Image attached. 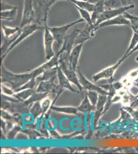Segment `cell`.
I'll list each match as a JSON object with an SVG mask.
<instances>
[{"instance_id": "obj_36", "label": "cell", "mask_w": 138, "mask_h": 154, "mask_svg": "<svg viewBox=\"0 0 138 154\" xmlns=\"http://www.w3.org/2000/svg\"><path fill=\"white\" fill-rule=\"evenodd\" d=\"M131 22V27L132 29L135 33H137L138 35V20L136 19H130Z\"/></svg>"}, {"instance_id": "obj_27", "label": "cell", "mask_w": 138, "mask_h": 154, "mask_svg": "<svg viewBox=\"0 0 138 154\" xmlns=\"http://www.w3.org/2000/svg\"><path fill=\"white\" fill-rule=\"evenodd\" d=\"M104 5L107 9H117L124 7L121 0H104Z\"/></svg>"}, {"instance_id": "obj_15", "label": "cell", "mask_w": 138, "mask_h": 154, "mask_svg": "<svg viewBox=\"0 0 138 154\" xmlns=\"http://www.w3.org/2000/svg\"><path fill=\"white\" fill-rule=\"evenodd\" d=\"M83 45H84L83 43L76 45L70 54L69 59V67L70 68L73 69V70H76V69L78 67L79 59L82 51Z\"/></svg>"}, {"instance_id": "obj_17", "label": "cell", "mask_w": 138, "mask_h": 154, "mask_svg": "<svg viewBox=\"0 0 138 154\" xmlns=\"http://www.w3.org/2000/svg\"><path fill=\"white\" fill-rule=\"evenodd\" d=\"M57 78L59 82V85L64 89H67L73 93H80V91L74 89L70 84V82L63 73L59 65L57 66Z\"/></svg>"}, {"instance_id": "obj_40", "label": "cell", "mask_w": 138, "mask_h": 154, "mask_svg": "<svg viewBox=\"0 0 138 154\" xmlns=\"http://www.w3.org/2000/svg\"><path fill=\"white\" fill-rule=\"evenodd\" d=\"M123 15H124V17H125V18H127L128 19H133L138 20V17L133 16V15H131V14H128L127 12H125L124 14H123Z\"/></svg>"}, {"instance_id": "obj_35", "label": "cell", "mask_w": 138, "mask_h": 154, "mask_svg": "<svg viewBox=\"0 0 138 154\" xmlns=\"http://www.w3.org/2000/svg\"><path fill=\"white\" fill-rule=\"evenodd\" d=\"M21 128L19 126H15L12 130L9 132L7 135V138L9 139H12L14 138V136L17 135L18 132L21 130Z\"/></svg>"}, {"instance_id": "obj_25", "label": "cell", "mask_w": 138, "mask_h": 154, "mask_svg": "<svg viewBox=\"0 0 138 154\" xmlns=\"http://www.w3.org/2000/svg\"><path fill=\"white\" fill-rule=\"evenodd\" d=\"M48 95L49 94L47 93H38L35 91L32 96L28 98L27 100L23 102V103L25 105L30 106L36 102L40 101V100L46 98Z\"/></svg>"}, {"instance_id": "obj_41", "label": "cell", "mask_w": 138, "mask_h": 154, "mask_svg": "<svg viewBox=\"0 0 138 154\" xmlns=\"http://www.w3.org/2000/svg\"><path fill=\"white\" fill-rule=\"evenodd\" d=\"M138 51V44H136V46L135 47V48L133 49V50H132V51H130V52L128 54L127 56L126 57V59H127L128 57L130 56L131 54H133V53H135V52H136V51Z\"/></svg>"}, {"instance_id": "obj_45", "label": "cell", "mask_w": 138, "mask_h": 154, "mask_svg": "<svg viewBox=\"0 0 138 154\" xmlns=\"http://www.w3.org/2000/svg\"><path fill=\"white\" fill-rule=\"evenodd\" d=\"M136 98H138V95H137V96H136Z\"/></svg>"}, {"instance_id": "obj_33", "label": "cell", "mask_w": 138, "mask_h": 154, "mask_svg": "<svg viewBox=\"0 0 138 154\" xmlns=\"http://www.w3.org/2000/svg\"><path fill=\"white\" fill-rule=\"evenodd\" d=\"M51 102V99L50 98L46 99V100L43 102V103L41 104L43 112H42V114L41 115V118L44 115L46 114V112H47V110L49 109L50 107H51V104H52Z\"/></svg>"}, {"instance_id": "obj_18", "label": "cell", "mask_w": 138, "mask_h": 154, "mask_svg": "<svg viewBox=\"0 0 138 154\" xmlns=\"http://www.w3.org/2000/svg\"><path fill=\"white\" fill-rule=\"evenodd\" d=\"M95 6L94 10L92 12V21L93 24H95L100 16L105 11L104 0H96L95 2Z\"/></svg>"}, {"instance_id": "obj_2", "label": "cell", "mask_w": 138, "mask_h": 154, "mask_svg": "<svg viewBox=\"0 0 138 154\" xmlns=\"http://www.w3.org/2000/svg\"><path fill=\"white\" fill-rule=\"evenodd\" d=\"M82 29L75 27L71 33L68 34L65 37L63 44L56 54L58 59V64L60 62L66 61L69 59L70 54L75 46V41L77 35Z\"/></svg>"}, {"instance_id": "obj_8", "label": "cell", "mask_w": 138, "mask_h": 154, "mask_svg": "<svg viewBox=\"0 0 138 154\" xmlns=\"http://www.w3.org/2000/svg\"><path fill=\"white\" fill-rule=\"evenodd\" d=\"M44 47L47 60H51L55 56L54 51L53 49V44L54 38L47 25V21L44 23Z\"/></svg>"}, {"instance_id": "obj_10", "label": "cell", "mask_w": 138, "mask_h": 154, "mask_svg": "<svg viewBox=\"0 0 138 154\" xmlns=\"http://www.w3.org/2000/svg\"><path fill=\"white\" fill-rule=\"evenodd\" d=\"M77 75L79 77V82L81 83L83 89L88 91H95L100 94V95H107L108 96V91L106 90L101 88L100 85H96L93 84L92 83L90 82L89 81L86 79L83 75H82L79 67H77Z\"/></svg>"}, {"instance_id": "obj_3", "label": "cell", "mask_w": 138, "mask_h": 154, "mask_svg": "<svg viewBox=\"0 0 138 154\" xmlns=\"http://www.w3.org/2000/svg\"><path fill=\"white\" fill-rule=\"evenodd\" d=\"M58 1L59 0H34L36 11L35 22L43 25L44 23L47 21L49 11Z\"/></svg>"}, {"instance_id": "obj_5", "label": "cell", "mask_w": 138, "mask_h": 154, "mask_svg": "<svg viewBox=\"0 0 138 154\" xmlns=\"http://www.w3.org/2000/svg\"><path fill=\"white\" fill-rule=\"evenodd\" d=\"M42 29H44L43 25L39 24L38 23H36V22L32 23L28 25H26L23 28H21V32H20L19 35L18 36L17 38L11 45L5 54H4L3 56L1 57V61H3L4 59L7 56V54H8L9 52H11V51H12V49L17 45L18 44L20 43L22 41L24 40L25 38L33 35L35 32H37L38 30Z\"/></svg>"}, {"instance_id": "obj_26", "label": "cell", "mask_w": 138, "mask_h": 154, "mask_svg": "<svg viewBox=\"0 0 138 154\" xmlns=\"http://www.w3.org/2000/svg\"><path fill=\"white\" fill-rule=\"evenodd\" d=\"M35 91L34 89H25L17 94H14L13 96L19 102H24L32 96Z\"/></svg>"}, {"instance_id": "obj_21", "label": "cell", "mask_w": 138, "mask_h": 154, "mask_svg": "<svg viewBox=\"0 0 138 154\" xmlns=\"http://www.w3.org/2000/svg\"><path fill=\"white\" fill-rule=\"evenodd\" d=\"M69 2L72 4L73 5H75L81 8L92 12L95 8V3H91L89 1H80V0H68Z\"/></svg>"}, {"instance_id": "obj_29", "label": "cell", "mask_w": 138, "mask_h": 154, "mask_svg": "<svg viewBox=\"0 0 138 154\" xmlns=\"http://www.w3.org/2000/svg\"><path fill=\"white\" fill-rule=\"evenodd\" d=\"M30 112L35 118L38 117L40 115H42V109L39 101L36 102L34 103L33 106L30 109Z\"/></svg>"}, {"instance_id": "obj_9", "label": "cell", "mask_w": 138, "mask_h": 154, "mask_svg": "<svg viewBox=\"0 0 138 154\" xmlns=\"http://www.w3.org/2000/svg\"><path fill=\"white\" fill-rule=\"evenodd\" d=\"M135 5L133 4L128 6L121 7L117 9H105V11L101 14V16H100L98 21L96 22L95 26H96H96L102 22L111 19L112 18H115L121 14H124L126 11L129 9H133Z\"/></svg>"}, {"instance_id": "obj_30", "label": "cell", "mask_w": 138, "mask_h": 154, "mask_svg": "<svg viewBox=\"0 0 138 154\" xmlns=\"http://www.w3.org/2000/svg\"><path fill=\"white\" fill-rule=\"evenodd\" d=\"M138 35L137 33H133V37L131 38V41L130 43V46H129V48H128L127 50L126 51V53L124 55V58H125V59H126V57L127 56L128 54L133 49L135 48V47L136 46V44H138Z\"/></svg>"}, {"instance_id": "obj_39", "label": "cell", "mask_w": 138, "mask_h": 154, "mask_svg": "<svg viewBox=\"0 0 138 154\" xmlns=\"http://www.w3.org/2000/svg\"><path fill=\"white\" fill-rule=\"evenodd\" d=\"M122 99V97H121L120 95H115V96H114L112 98V102H113V103H117V102L121 101Z\"/></svg>"}, {"instance_id": "obj_13", "label": "cell", "mask_w": 138, "mask_h": 154, "mask_svg": "<svg viewBox=\"0 0 138 154\" xmlns=\"http://www.w3.org/2000/svg\"><path fill=\"white\" fill-rule=\"evenodd\" d=\"M58 65L61 68L63 73L65 74L70 82H72V83L76 85L77 88H79V91H81V93L83 90V88L79 82V77L77 74H76L75 70L70 68L69 66L67 67L66 61L60 62Z\"/></svg>"}, {"instance_id": "obj_28", "label": "cell", "mask_w": 138, "mask_h": 154, "mask_svg": "<svg viewBox=\"0 0 138 154\" xmlns=\"http://www.w3.org/2000/svg\"><path fill=\"white\" fill-rule=\"evenodd\" d=\"M73 6L75 7V8L77 9V11H79V14L81 15V18H82V19L85 21V22H86L87 24H93L92 21V17H91V14H90V12H89L88 11H86V10H85V9L77 7L76 6Z\"/></svg>"}, {"instance_id": "obj_16", "label": "cell", "mask_w": 138, "mask_h": 154, "mask_svg": "<svg viewBox=\"0 0 138 154\" xmlns=\"http://www.w3.org/2000/svg\"><path fill=\"white\" fill-rule=\"evenodd\" d=\"M107 95H99L98 103L96 105V112L94 116V125L96 126L99 119L103 115L105 104L107 100Z\"/></svg>"}, {"instance_id": "obj_37", "label": "cell", "mask_w": 138, "mask_h": 154, "mask_svg": "<svg viewBox=\"0 0 138 154\" xmlns=\"http://www.w3.org/2000/svg\"><path fill=\"white\" fill-rule=\"evenodd\" d=\"M15 7L14 6L11 5L7 3L4 1H1V11H6L8 9H12L14 7Z\"/></svg>"}, {"instance_id": "obj_4", "label": "cell", "mask_w": 138, "mask_h": 154, "mask_svg": "<svg viewBox=\"0 0 138 154\" xmlns=\"http://www.w3.org/2000/svg\"><path fill=\"white\" fill-rule=\"evenodd\" d=\"M85 21L82 18L73 21L71 23L63 25L60 26L49 27L50 30L52 33L53 35L55 41L57 42V48L58 51L61 48V46L63 44V41L65 37L68 35L67 32L70 28L75 26L76 25L79 23L84 22Z\"/></svg>"}, {"instance_id": "obj_38", "label": "cell", "mask_w": 138, "mask_h": 154, "mask_svg": "<svg viewBox=\"0 0 138 154\" xmlns=\"http://www.w3.org/2000/svg\"><path fill=\"white\" fill-rule=\"evenodd\" d=\"M2 90L3 93H4L5 94H6L7 95H13L14 94V91L12 89H9V88L6 87V86H4L2 85Z\"/></svg>"}, {"instance_id": "obj_24", "label": "cell", "mask_w": 138, "mask_h": 154, "mask_svg": "<svg viewBox=\"0 0 138 154\" xmlns=\"http://www.w3.org/2000/svg\"><path fill=\"white\" fill-rule=\"evenodd\" d=\"M2 29L5 38H9L17 35L20 32L21 28L20 27H11L2 25Z\"/></svg>"}, {"instance_id": "obj_22", "label": "cell", "mask_w": 138, "mask_h": 154, "mask_svg": "<svg viewBox=\"0 0 138 154\" xmlns=\"http://www.w3.org/2000/svg\"><path fill=\"white\" fill-rule=\"evenodd\" d=\"M18 10V7L15 6L12 9L1 11V19L3 21H14L17 16Z\"/></svg>"}, {"instance_id": "obj_42", "label": "cell", "mask_w": 138, "mask_h": 154, "mask_svg": "<svg viewBox=\"0 0 138 154\" xmlns=\"http://www.w3.org/2000/svg\"><path fill=\"white\" fill-rule=\"evenodd\" d=\"M133 85L134 86H136V87L138 88V78L137 79L133 81Z\"/></svg>"}, {"instance_id": "obj_32", "label": "cell", "mask_w": 138, "mask_h": 154, "mask_svg": "<svg viewBox=\"0 0 138 154\" xmlns=\"http://www.w3.org/2000/svg\"><path fill=\"white\" fill-rule=\"evenodd\" d=\"M122 108L127 111L133 117V119L136 121H138V110H135L130 106H124Z\"/></svg>"}, {"instance_id": "obj_11", "label": "cell", "mask_w": 138, "mask_h": 154, "mask_svg": "<svg viewBox=\"0 0 138 154\" xmlns=\"http://www.w3.org/2000/svg\"><path fill=\"white\" fill-rule=\"evenodd\" d=\"M125 58L123 57L121 59L119 60L117 63L112 66L109 67L102 70L98 74H95L92 77L93 80L95 82H97L98 81L102 79H109L113 77L114 72L117 70L119 67L120 66L123 62L124 61Z\"/></svg>"}, {"instance_id": "obj_34", "label": "cell", "mask_w": 138, "mask_h": 154, "mask_svg": "<svg viewBox=\"0 0 138 154\" xmlns=\"http://www.w3.org/2000/svg\"><path fill=\"white\" fill-rule=\"evenodd\" d=\"M126 77L133 82V81L138 78V67L133 70H131L129 73H128Z\"/></svg>"}, {"instance_id": "obj_43", "label": "cell", "mask_w": 138, "mask_h": 154, "mask_svg": "<svg viewBox=\"0 0 138 154\" xmlns=\"http://www.w3.org/2000/svg\"><path fill=\"white\" fill-rule=\"evenodd\" d=\"M136 62L138 63V56H136Z\"/></svg>"}, {"instance_id": "obj_14", "label": "cell", "mask_w": 138, "mask_h": 154, "mask_svg": "<svg viewBox=\"0 0 138 154\" xmlns=\"http://www.w3.org/2000/svg\"><path fill=\"white\" fill-rule=\"evenodd\" d=\"M129 25L130 26L131 22L130 19L125 18L123 14L117 16L115 18H112L111 19L107 21L103 22L96 26L97 30L101 28L110 26L112 25Z\"/></svg>"}, {"instance_id": "obj_1", "label": "cell", "mask_w": 138, "mask_h": 154, "mask_svg": "<svg viewBox=\"0 0 138 154\" xmlns=\"http://www.w3.org/2000/svg\"><path fill=\"white\" fill-rule=\"evenodd\" d=\"M58 65V59L56 54L49 61L38 68L35 69L31 72L22 74H13L9 72L2 65L1 67V82L8 83L11 85V89L14 91L21 88L33 78H37V77L43 74L48 69L52 68Z\"/></svg>"}, {"instance_id": "obj_20", "label": "cell", "mask_w": 138, "mask_h": 154, "mask_svg": "<svg viewBox=\"0 0 138 154\" xmlns=\"http://www.w3.org/2000/svg\"><path fill=\"white\" fill-rule=\"evenodd\" d=\"M57 78V66L48 69L43 73L40 77H37L36 83H40L41 81H48Z\"/></svg>"}, {"instance_id": "obj_46", "label": "cell", "mask_w": 138, "mask_h": 154, "mask_svg": "<svg viewBox=\"0 0 138 154\" xmlns=\"http://www.w3.org/2000/svg\"><path fill=\"white\" fill-rule=\"evenodd\" d=\"M136 110H138V109H136Z\"/></svg>"}, {"instance_id": "obj_19", "label": "cell", "mask_w": 138, "mask_h": 154, "mask_svg": "<svg viewBox=\"0 0 138 154\" xmlns=\"http://www.w3.org/2000/svg\"><path fill=\"white\" fill-rule=\"evenodd\" d=\"M58 97H56L54 100H53L52 103L51 104L50 109L52 110L57 112L64 113V114H70V115H78L79 111L77 109V107H74L66 106V107H57L54 106V104L56 101Z\"/></svg>"}, {"instance_id": "obj_44", "label": "cell", "mask_w": 138, "mask_h": 154, "mask_svg": "<svg viewBox=\"0 0 138 154\" xmlns=\"http://www.w3.org/2000/svg\"><path fill=\"white\" fill-rule=\"evenodd\" d=\"M80 1H88L89 0H80Z\"/></svg>"}, {"instance_id": "obj_31", "label": "cell", "mask_w": 138, "mask_h": 154, "mask_svg": "<svg viewBox=\"0 0 138 154\" xmlns=\"http://www.w3.org/2000/svg\"><path fill=\"white\" fill-rule=\"evenodd\" d=\"M98 93L96 91H88L87 93V95L92 105L95 107H96V105L98 99V97H99V95H98Z\"/></svg>"}, {"instance_id": "obj_6", "label": "cell", "mask_w": 138, "mask_h": 154, "mask_svg": "<svg viewBox=\"0 0 138 154\" xmlns=\"http://www.w3.org/2000/svg\"><path fill=\"white\" fill-rule=\"evenodd\" d=\"M36 19L34 0H23V9L20 27L22 28L26 25L34 23Z\"/></svg>"}, {"instance_id": "obj_12", "label": "cell", "mask_w": 138, "mask_h": 154, "mask_svg": "<svg viewBox=\"0 0 138 154\" xmlns=\"http://www.w3.org/2000/svg\"><path fill=\"white\" fill-rule=\"evenodd\" d=\"M96 31L97 29L95 24L89 25L87 24L85 27L82 29L77 35L75 41V45L81 43L84 44L87 41L95 37Z\"/></svg>"}, {"instance_id": "obj_47", "label": "cell", "mask_w": 138, "mask_h": 154, "mask_svg": "<svg viewBox=\"0 0 138 154\" xmlns=\"http://www.w3.org/2000/svg\"><path fill=\"white\" fill-rule=\"evenodd\" d=\"M66 1H68V0H66Z\"/></svg>"}, {"instance_id": "obj_23", "label": "cell", "mask_w": 138, "mask_h": 154, "mask_svg": "<svg viewBox=\"0 0 138 154\" xmlns=\"http://www.w3.org/2000/svg\"><path fill=\"white\" fill-rule=\"evenodd\" d=\"M77 108L79 112L86 113L91 112V111L95 110L96 107L92 105L87 95H86L81 104Z\"/></svg>"}, {"instance_id": "obj_7", "label": "cell", "mask_w": 138, "mask_h": 154, "mask_svg": "<svg viewBox=\"0 0 138 154\" xmlns=\"http://www.w3.org/2000/svg\"><path fill=\"white\" fill-rule=\"evenodd\" d=\"M56 79H52L48 81H44L39 83L35 91L38 93H47L49 95H56L59 96L64 91V88H61L59 85H57L54 83Z\"/></svg>"}]
</instances>
